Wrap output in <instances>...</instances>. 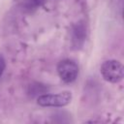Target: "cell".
<instances>
[{
    "label": "cell",
    "mask_w": 124,
    "mask_h": 124,
    "mask_svg": "<svg viewBox=\"0 0 124 124\" xmlns=\"http://www.w3.org/2000/svg\"><path fill=\"white\" fill-rule=\"evenodd\" d=\"M100 72L104 79L111 83L121 81L124 77V67L122 63L114 59L105 61L101 65Z\"/></svg>",
    "instance_id": "cell-1"
},
{
    "label": "cell",
    "mask_w": 124,
    "mask_h": 124,
    "mask_svg": "<svg viewBox=\"0 0 124 124\" xmlns=\"http://www.w3.org/2000/svg\"><path fill=\"white\" fill-rule=\"evenodd\" d=\"M72 93L70 91H63L56 94H43L38 97L37 104L41 107H65L72 101Z\"/></svg>",
    "instance_id": "cell-2"
},
{
    "label": "cell",
    "mask_w": 124,
    "mask_h": 124,
    "mask_svg": "<svg viewBox=\"0 0 124 124\" xmlns=\"http://www.w3.org/2000/svg\"><path fill=\"white\" fill-rule=\"evenodd\" d=\"M57 73L61 80L66 83L75 81L78 76V66L71 59L61 60L57 65Z\"/></svg>",
    "instance_id": "cell-3"
},
{
    "label": "cell",
    "mask_w": 124,
    "mask_h": 124,
    "mask_svg": "<svg viewBox=\"0 0 124 124\" xmlns=\"http://www.w3.org/2000/svg\"><path fill=\"white\" fill-rule=\"evenodd\" d=\"M86 37V29L82 22H78L73 27V36H72V42L76 48L80 47Z\"/></svg>",
    "instance_id": "cell-4"
},
{
    "label": "cell",
    "mask_w": 124,
    "mask_h": 124,
    "mask_svg": "<svg viewBox=\"0 0 124 124\" xmlns=\"http://www.w3.org/2000/svg\"><path fill=\"white\" fill-rule=\"evenodd\" d=\"M46 0H24V8L28 11H34L45 4Z\"/></svg>",
    "instance_id": "cell-5"
},
{
    "label": "cell",
    "mask_w": 124,
    "mask_h": 124,
    "mask_svg": "<svg viewBox=\"0 0 124 124\" xmlns=\"http://www.w3.org/2000/svg\"><path fill=\"white\" fill-rule=\"evenodd\" d=\"M5 68H6V61H5L4 56L0 53V77L3 75V73L5 71Z\"/></svg>",
    "instance_id": "cell-6"
}]
</instances>
